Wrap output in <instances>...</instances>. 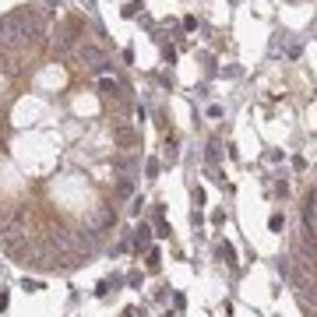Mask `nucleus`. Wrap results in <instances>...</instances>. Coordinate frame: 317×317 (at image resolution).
<instances>
[{
    "label": "nucleus",
    "instance_id": "obj_1",
    "mask_svg": "<svg viewBox=\"0 0 317 317\" xmlns=\"http://www.w3.org/2000/svg\"><path fill=\"white\" fill-rule=\"evenodd\" d=\"M219 257H222V261H226L229 268H236V250H233L229 243H222V247H219Z\"/></svg>",
    "mask_w": 317,
    "mask_h": 317
},
{
    "label": "nucleus",
    "instance_id": "obj_2",
    "mask_svg": "<svg viewBox=\"0 0 317 317\" xmlns=\"http://www.w3.org/2000/svg\"><path fill=\"white\" fill-rule=\"evenodd\" d=\"M268 226H271V229H275V233H279V229H282V226H286V219H282V215H271V219H268Z\"/></svg>",
    "mask_w": 317,
    "mask_h": 317
},
{
    "label": "nucleus",
    "instance_id": "obj_3",
    "mask_svg": "<svg viewBox=\"0 0 317 317\" xmlns=\"http://www.w3.org/2000/svg\"><path fill=\"white\" fill-rule=\"evenodd\" d=\"M141 247H148V229H145V226L138 229V250H141Z\"/></svg>",
    "mask_w": 317,
    "mask_h": 317
}]
</instances>
